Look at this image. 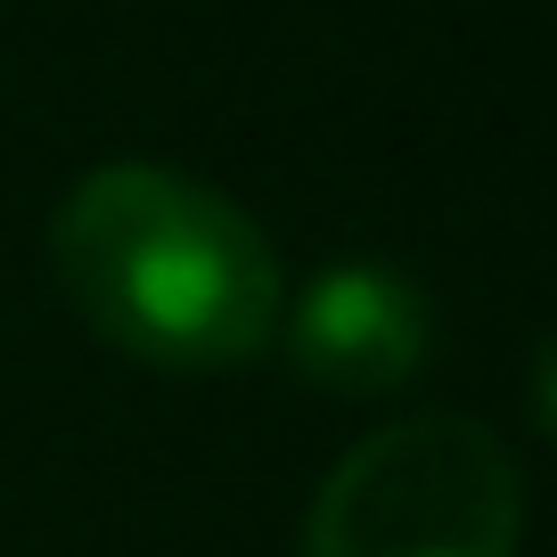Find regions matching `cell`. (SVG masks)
<instances>
[{
	"label": "cell",
	"mask_w": 557,
	"mask_h": 557,
	"mask_svg": "<svg viewBox=\"0 0 557 557\" xmlns=\"http://www.w3.org/2000/svg\"><path fill=\"white\" fill-rule=\"evenodd\" d=\"M50 262L90 336L148 369H238L278 336L287 271L222 189L164 164H99L50 222Z\"/></svg>",
	"instance_id": "obj_1"
},
{
	"label": "cell",
	"mask_w": 557,
	"mask_h": 557,
	"mask_svg": "<svg viewBox=\"0 0 557 557\" xmlns=\"http://www.w3.org/2000/svg\"><path fill=\"white\" fill-rule=\"evenodd\" d=\"M524 475L475 418H394L320 484L304 557H517Z\"/></svg>",
	"instance_id": "obj_2"
},
{
	"label": "cell",
	"mask_w": 557,
	"mask_h": 557,
	"mask_svg": "<svg viewBox=\"0 0 557 557\" xmlns=\"http://www.w3.org/2000/svg\"><path fill=\"white\" fill-rule=\"evenodd\" d=\"M278 336H287V369L304 385L369 401L426 369L435 304L394 262H329V271L304 278L296 304H278Z\"/></svg>",
	"instance_id": "obj_3"
}]
</instances>
